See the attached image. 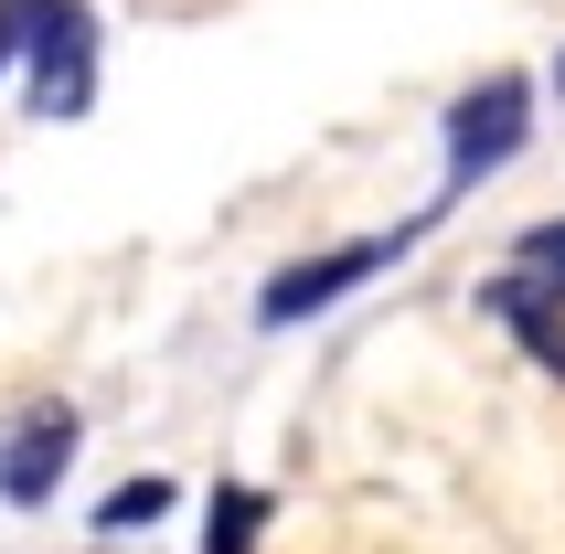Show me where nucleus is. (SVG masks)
<instances>
[{
  "instance_id": "f257e3e1",
  "label": "nucleus",
  "mask_w": 565,
  "mask_h": 554,
  "mask_svg": "<svg viewBox=\"0 0 565 554\" xmlns=\"http://www.w3.org/2000/svg\"><path fill=\"white\" fill-rule=\"evenodd\" d=\"M523 139H534V86H523V75H480V86L448 107V171H438V203H416V214L448 224L470 203V182H491Z\"/></svg>"
},
{
  "instance_id": "f03ea898",
  "label": "nucleus",
  "mask_w": 565,
  "mask_h": 554,
  "mask_svg": "<svg viewBox=\"0 0 565 554\" xmlns=\"http://www.w3.org/2000/svg\"><path fill=\"white\" fill-rule=\"evenodd\" d=\"M438 235V224L416 214V224H395V235H352V246H331V256H299V267H278L267 288H256V320L267 331H299V320H320V309H342L363 277H384L395 256H416Z\"/></svg>"
},
{
  "instance_id": "7ed1b4c3",
  "label": "nucleus",
  "mask_w": 565,
  "mask_h": 554,
  "mask_svg": "<svg viewBox=\"0 0 565 554\" xmlns=\"http://www.w3.org/2000/svg\"><path fill=\"white\" fill-rule=\"evenodd\" d=\"M32 75V118H86L96 107V11L86 0H22V54H11Z\"/></svg>"
},
{
  "instance_id": "20e7f679",
  "label": "nucleus",
  "mask_w": 565,
  "mask_h": 554,
  "mask_svg": "<svg viewBox=\"0 0 565 554\" xmlns=\"http://www.w3.org/2000/svg\"><path fill=\"white\" fill-rule=\"evenodd\" d=\"M64 469H75V405H32L22 427L0 437V491L22 501V512H43Z\"/></svg>"
},
{
  "instance_id": "39448f33",
  "label": "nucleus",
  "mask_w": 565,
  "mask_h": 554,
  "mask_svg": "<svg viewBox=\"0 0 565 554\" xmlns=\"http://www.w3.org/2000/svg\"><path fill=\"white\" fill-rule=\"evenodd\" d=\"M480 309H491V320H502V331L565 384V299H544L534 277H512V267H502V277H480Z\"/></svg>"
},
{
  "instance_id": "423d86ee",
  "label": "nucleus",
  "mask_w": 565,
  "mask_h": 554,
  "mask_svg": "<svg viewBox=\"0 0 565 554\" xmlns=\"http://www.w3.org/2000/svg\"><path fill=\"white\" fill-rule=\"evenodd\" d=\"M256 533H267V491L256 480H224L214 512H203V554H256Z\"/></svg>"
},
{
  "instance_id": "0eeeda50",
  "label": "nucleus",
  "mask_w": 565,
  "mask_h": 554,
  "mask_svg": "<svg viewBox=\"0 0 565 554\" xmlns=\"http://www.w3.org/2000/svg\"><path fill=\"white\" fill-rule=\"evenodd\" d=\"M512 277H534L544 299H565V214H544V224H523L512 235V256H502Z\"/></svg>"
},
{
  "instance_id": "6e6552de",
  "label": "nucleus",
  "mask_w": 565,
  "mask_h": 554,
  "mask_svg": "<svg viewBox=\"0 0 565 554\" xmlns=\"http://www.w3.org/2000/svg\"><path fill=\"white\" fill-rule=\"evenodd\" d=\"M171 512V480H118V491L96 501V533H150Z\"/></svg>"
},
{
  "instance_id": "1a4fd4ad",
  "label": "nucleus",
  "mask_w": 565,
  "mask_h": 554,
  "mask_svg": "<svg viewBox=\"0 0 565 554\" xmlns=\"http://www.w3.org/2000/svg\"><path fill=\"white\" fill-rule=\"evenodd\" d=\"M11 54H22V0H0V75H11Z\"/></svg>"
},
{
  "instance_id": "9d476101",
  "label": "nucleus",
  "mask_w": 565,
  "mask_h": 554,
  "mask_svg": "<svg viewBox=\"0 0 565 554\" xmlns=\"http://www.w3.org/2000/svg\"><path fill=\"white\" fill-rule=\"evenodd\" d=\"M555 96H565V54H555Z\"/></svg>"
}]
</instances>
